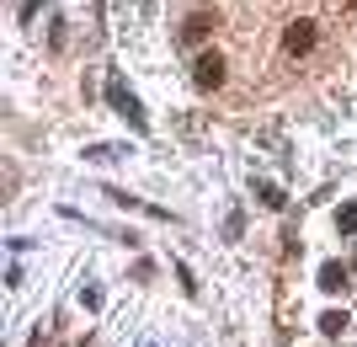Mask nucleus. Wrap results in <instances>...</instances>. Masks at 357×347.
Instances as JSON below:
<instances>
[{"label": "nucleus", "instance_id": "nucleus-1", "mask_svg": "<svg viewBox=\"0 0 357 347\" xmlns=\"http://www.w3.org/2000/svg\"><path fill=\"white\" fill-rule=\"evenodd\" d=\"M314 38H320V27L298 16V22H288V32H283V48H288V54L298 59V54H310V48H314Z\"/></svg>", "mask_w": 357, "mask_h": 347}, {"label": "nucleus", "instance_id": "nucleus-2", "mask_svg": "<svg viewBox=\"0 0 357 347\" xmlns=\"http://www.w3.org/2000/svg\"><path fill=\"white\" fill-rule=\"evenodd\" d=\"M192 80H197L203 91H219V86H224V59H219V54H197Z\"/></svg>", "mask_w": 357, "mask_h": 347}, {"label": "nucleus", "instance_id": "nucleus-3", "mask_svg": "<svg viewBox=\"0 0 357 347\" xmlns=\"http://www.w3.org/2000/svg\"><path fill=\"white\" fill-rule=\"evenodd\" d=\"M112 107H118V112H128V118H134L139 128H144V112H139V102L128 96V91H123V80H112Z\"/></svg>", "mask_w": 357, "mask_h": 347}, {"label": "nucleus", "instance_id": "nucleus-4", "mask_svg": "<svg viewBox=\"0 0 357 347\" xmlns=\"http://www.w3.org/2000/svg\"><path fill=\"white\" fill-rule=\"evenodd\" d=\"M213 22H219V16H213V11H197L192 22H187V27H181V38H187V43H197V38H203V32H208Z\"/></svg>", "mask_w": 357, "mask_h": 347}, {"label": "nucleus", "instance_id": "nucleus-5", "mask_svg": "<svg viewBox=\"0 0 357 347\" xmlns=\"http://www.w3.org/2000/svg\"><path fill=\"white\" fill-rule=\"evenodd\" d=\"M320 288H326V294H336V288H347V267H336V262H326V267H320Z\"/></svg>", "mask_w": 357, "mask_h": 347}, {"label": "nucleus", "instance_id": "nucleus-6", "mask_svg": "<svg viewBox=\"0 0 357 347\" xmlns=\"http://www.w3.org/2000/svg\"><path fill=\"white\" fill-rule=\"evenodd\" d=\"M336 230H342V235H357V198L336 209Z\"/></svg>", "mask_w": 357, "mask_h": 347}, {"label": "nucleus", "instance_id": "nucleus-7", "mask_svg": "<svg viewBox=\"0 0 357 347\" xmlns=\"http://www.w3.org/2000/svg\"><path fill=\"white\" fill-rule=\"evenodd\" d=\"M342 326H347V316H342V310H326V316H320V332H326V337H336Z\"/></svg>", "mask_w": 357, "mask_h": 347}, {"label": "nucleus", "instance_id": "nucleus-8", "mask_svg": "<svg viewBox=\"0 0 357 347\" xmlns=\"http://www.w3.org/2000/svg\"><path fill=\"white\" fill-rule=\"evenodd\" d=\"M38 6H48V0H27V6H22V16H38Z\"/></svg>", "mask_w": 357, "mask_h": 347}]
</instances>
